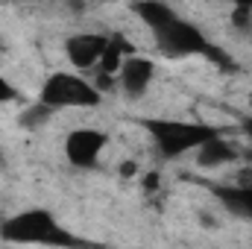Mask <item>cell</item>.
<instances>
[{
    "label": "cell",
    "instance_id": "obj_1",
    "mask_svg": "<svg viewBox=\"0 0 252 249\" xmlns=\"http://www.w3.org/2000/svg\"><path fill=\"white\" fill-rule=\"evenodd\" d=\"M0 238L6 244L18 247H62V249H82L85 244L70 235L64 226L56 223V217L47 208H27L15 217L0 223Z\"/></svg>",
    "mask_w": 252,
    "mask_h": 249
},
{
    "label": "cell",
    "instance_id": "obj_2",
    "mask_svg": "<svg viewBox=\"0 0 252 249\" xmlns=\"http://www.w3.org/2000/svg\"><path fill=\"white\" fill-rule=\"evenodd\" d=\"M141 126L150 132V138H153L161 158H179V156L193 153L202 144L223 135L220 126L199 124V121L190 124V121H170V118H144Z\"/></svg>",
    "mask_w": 252,
    "mask_h": 249
},
{
    "label": "cell",
    "instance_id": "obj_3",
    "mask_svg": "<svg viewBox=\"0 0 252 249\" xmlns=\"http://www.w3.org/2000/svg\"><path fill=\"white\" fill-rule=\"evenodd\" d=\"M103 94L97 85H91L88 79L76 76V73H53L44 79L38 103H44L47 109L59 112V109H94L100 106Z\"/></svg>",
    "mask_w": 252,
    "mask_h": 249
},
{
    "label": "cell",
    "instance_id": "obj_4",
    "mask_svg": "<svg viewBox=\"0 0 252 249\" xmlns=\"http://www.w3.org/2000/svg\"><path fill=\"white\" fill-rule=\"evenodd\" d=\"M156 35V47L161 56L167 59H185V56H211V41L202 35V30L196 24H188L182 18H173L170 24H164L161 30L153 32Z\"/></svg>",
    "mask_w": 252,
    "mask_h": 249
},
{
    "label": "cell",
    "instance_id": "obj_5",
    "mask_svg": "<svg viewBox=\"0 0 252 249\" xmlns=\"http://www.w3.org/2000/svg\"><path fill=\"white\" fill-rule=\"evenodd\" d=\"M109 144V135L100 132V129H73L67 138H64V158L73 164V167H94L100 153L106 150Z\"/></svg>",
    "mask_w": 252,
    "mask_h": 249
},
{
    "label": "cell",
    "instance_id": "obj_6",
    "mask_svg": "<svg viewBox=\"0 0 252 249\" xmlns=\"http://www.w3.org/2000/svg\"><path fill=\"white\" fill-rule=\"evenodd\" d=\"M109 47V35H100V32H79V35H70L64 41V53H67V62L73 64L76 70H88V67H97L103 53Z\"/></svg>",
    "mask_w": 252,
    "mask_h": 249
},
{
    "label": "cell",
    "instance_id": "obj_7",
    "mask_svg": "<svg viewBox=\"0 0 252 249\" xmlns=\"http://www.w3.org/2000/svg\"><path fill=\"white\" fill-rule=\"evenodd\" d=\"M153 73H156V64L144 56H129L121 70H118V82H121V91H124L129 100H138L150 82H153Z\"/></svg>",
    "mask_w": 252,
    "mask_h": 249
},
{
    "label": "cell",
    "instance_id": "obj_8",
    "mask_svg": "<svg viewBox=\"0 0 252 249\" xmlns=\"http://www.w3.org/2000/svg\"><path fill=\"white\" fill-rule=\"evenodd\" d=\"M211 193L223 202L229 214L252 220V185H214Z\"/></svg>",
    "mask_w": 252,
    "mask_h": 249
},
{
    "label": "cell",
    "instance_id": "obj_9",
    "mask_svg": "<svg viewBox=\"0 0 252 249\" xmlns=\"http://www.w3.org/2000/svg\"><path fill=\"white\" fill-rule=\"evenodd\" d=\"M132 50V44L126 41L124 35H109V47H106V53H103V59L97 64V73L103 76V79H109V76H115L118 70H121V64L126 62L124 56Z\"/></svg>",
    "mask_w": 252,
    "mask_h": 249
},
{
    "label": "cell",
    "instance_id": "obj_10",
    "mask_svg": "<svg viewBox=\"0 0 252 249\" xmlns=\"http://www.w3.org/2000/svg\"><path fill=\"white\" fill-rule=\"evenodd\" d=\"M132 12L150 27V32H156V30H161L164 24H170L173 18H179L170 6H164V3H153V0H144V3H135L132 6Z\"/></svg>",
    "mask_w": 252,
    "mask_h": 249
},
{
    "label": "cell",
    "instance_id": "obj_11",
    "mask_svg": "<svg viewBox=\"0 0 252 249\" xmlns=\"http://www.w3.org/2000/svg\"><path fill=\"white\" fill-rule=\"evenodd\" d=\"M232 158H235V147H232L229 141H223V135L214 138V141H208V144H202V147L196 150L199 167H220V164H226V161H232Z\"/></svg>",
    "mask_w": 252,
    "mask_h": 249
},
{
    "label": "cell",
    "instance_id": "obj_12",
    "mask_svg": "<svg viewBox=\"0 0 252 249\" xmlns=\"http://www.w3.org/2000/svg\"><path fill=\"white\" fill-rule=\"evenodd\" d=\"M50 115H56L53 109H47L44 103H38L35 109H30V112H24L21 115V124L24 126H41V124H47L50 121Z\"/></svg>",
    "mask_w": 252,
    "mask_h": 249
},
{
    "label": "cell",
    "instance_id": "obj_13",
    "mask_svg": "<svg viewBox=\"0 0 252 249\" xmlns=\"http://www.w3.org/2000/svg\"><path fill=\"white\" fill-rule=\"evenodd\" d=\"M12 100H18V88H15L9 79L0 76V106H3V103H12Z\"/></svg>",
    "mask_w": 252,
    "mask_h": 249
},
{
    "label": "cell",
    "instance_id": "obj_14",
    "mask_svg": "<svg viewBox=\"0 0 252 249\" xmlns=\"http://www.w3.org/2000/svg\"><path fill=\"white\" fill-rule=\"evenodd\" d=\"M250 15H252V6H238L235 9V27H247V21H250Z\"/></svg>",
    "mask_w": 252,
    "mask_h": 249
},
{
    "label": "cell",
    "instance_id": "obj_15",
    "mask_svg": "<svg viewBox=\"0 0 252 249\" xmlns=\"http://www.w3.org/2000/svg\"><path fill=\"white\" fill-rule=\"evenodd\" d=\"M244 132L250 135V141H252V118H250V121H244Z\"/></svg>",
    "mask_w": 252,
    "mask_h": 249
},
{
    "label": "cell",
    "instance_id": "obj_16",
    "mask_svg": "<svg viewBox=\"0 0 252 249\" xmlns=\"http://www.w3.org/2000/svg\"><path fill=\"white\" fill-rule=\"evenodd\" d=\"M0 50H3V41H0Z\"/></svg>",
    "mask_w": 252,
    "mask_h": 249
}]
</instances>
